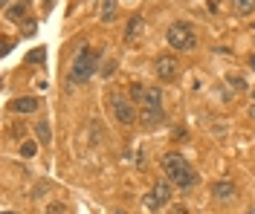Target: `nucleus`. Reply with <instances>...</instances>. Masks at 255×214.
<instances>
[{
	"instance_id": "obj_8",
	"label": "nucleus",
	"mask_w": 255,
	"mask_h": 214,
	"mask_svg": "<svg viewBox=\"0 0 255 214\" xmlns=\"http://www.w3.org/2000/svg\"><path fill=\"white\" fill-rule=\"evenodd\" d=\"M9 107H12L15 113H35V110L41 107V102H38L35 96H23V99H15Z\"/></svg>"
},
{
	"instance_id": "obj_23",
	"label": "nucleus",
	"mask_w": 255,
	"mask_h": 214,
	"mask_svg": "<svg viewBox=\"0 0 255 214\" xmlns=\"http://www.w3.org/2000/svg\"><path fill=\"white\" fill-rule=\"evenodd\" d=\"M209 3H212L209 9H212V12H218V0H209Z\"/></svg>"
},
{
	"instance_id": "obj_16",
	"label": "nucleus",
	"mask_w": 255,
	"mask_h": 214,
	"mask_svg": "<svg viewBox=\"0 0 255 214\" xmlns=\"http://www.w3.org/2000/svg\"><path fill=\"white\" fill-rule=\"evenodd\" d=\"M44 58H47V50H44V47H35L32 53L26 55V61H29V64H41Z\"/></svg>"
},
{
	"instance_id": "obj_9",
	"label": "nucleus",
	"mask_w": 255,
	"mask_h": 214,
	"mask_svg": "<svg viewBox=\"0 0 255 214\" xmlns=\"http://www.w3.org/2000/svg\"><path fill=\"white\" fill-rule=\"evenodd\" d=\"M142 107H145V110H163V93H160L157 87H148V93H145V99H142Z\"/></svg>"
},
{
	"instance_id": "obj_24",
	"label": "nucleus",
	"mask_w": 255,
	"mask_h": 214,
	"mask_svg": "<svg viewBox=\"0 0 255 214\" xmlns=\"http://www.w3.org/2000/svg\"><path fill=\"white\" fill-rule=\"evenodd\" d=\"M247 113H250V119H255V105H250V110H247Z\"/></svg>"
},
{
	"instance_id": "obj_22",
	"label": "nucleus",
	"mask_w": 255,
	"mask_h": 214,
	"mask_svg": "<svg viewBox=\"0 0 255 214\" xmlns=\"http://www.w3.org/2000/svg\"><path fill=\"white\" fill-rule=\"evenodd\" d=\"M26 35H35V20H26V29H23Z\"/></svg>"
},
{
	"instance_id": "obj_27",
	"label": "nucleus",
	"mask_w": 255,
	"mask_h": 214,
	"mask_svg": "<svg viewBox=\"0 0 255 214\" xmlns=\"http://www.w3.org/2000/svg\"><path fill=\"white\" fill-rule=\"evenodd\" d=\"M113 214H128V212H113Z\"/></svg>"
},
{
	"instance_id": "obj_19",
	"label": "nucleus",
	"mask_w": 255,
	"mask_h": 214,
	"mask_svg": "<svg viewBox=\"0 0 255 214\" xmlns=\"http://www.w3.org/2000/svg\"><path fill=\"white\" fill-rule=\"evenodd\" d=\"M113 72H116V61H108V64L102 67V75H105V78H110Z\"/></svg>"
},
{
	"instance_id": "obj_25",
	"label": "nucleus",
	"mask_w": 255,
	"mask_h": 214,
	"mask_svg": "<svg viewBox=\"0 0 255 214\" xmlns=\"http://www.w3.org/2000/svg\"><path fill=\"white\" fill-rule=\"evenodd\" d=\"M250 64H253V67H255V55H253V58H250Z\"/></svg>"
},
{
	"instance_id": "obj_10",
	"label": "nucleus",
	"mask_w": 255,
	"mask_h": 214,
	"mask_svg": "<svg viewBox=\"0 0 255 214\" xmlns=\"http://www.w3.org/2000/svg\"><path fill=\"white\" fill-rule=\"evenodd\" d=\"M139 119H142L148 127H154L157 122H163V110H145V107H142V110H139Z\"/></svg>"
},
{
	"instance_id": "obj_15",
	"label": "nucleus",
	"mask_w": 255,
	"mask_h": 214,
	"mask_svg": "<svg viewBox=\"0 0 255 214\" xmlns=\"http://www.w3.org/2000/svg\"><path fill=\"white\" fill-rule=\"evenodd\" d=\"M154 194L168 206V200H171V188H168V182H157V185H154Z\"/></svg>"
},
{
	"instance_id": "obj_20",
	"label": "nucleus",
	"mask_w": 255,
	"mask_h": 214,
	"mask_svg": "<svg viewBox=\"0 0 255 214\" xmlns=\"http://www.w3.org/2000/svg\"><path fill=\"white\" fill-rule=\"evenodd\" d=\"M47 214H64V206L61 203H53V206H47Z\"/></svg>"
},
{
	"instance_id": "obj_21",
	"label": "nucleus",
	"mask_w": 255,
	"mask_h": 214,
	"mask_svg": "<svg viewBox=\"0 0 255 214\" xmlns=\"http://www.w3.org/2000/svg\"><path fill=\"white\" fill-rule=\"evenodd\" d=\"M168 214H189V209H186V206H171Z\"/></svg>"
},
{
	"instance_id": "obj_2",
	"label": "nucleus",
	"mask_w": 255,
	"mask_h": 214,
	"mask_svg": "<svg viewBox=\"0 0 255 214\" xmlns=\"http://www.w3.org/2000/svg\"><path fill=\"white\" fill-rule=\"evenodd\" d=\"M99 58H102V53H96L90 47H81L73 58V64H70V81L73 84H87L99 72Z\"/></svg>"
},
{
	"instance_id": "obj_12",
	"label": "nucleus",
	"mask_w": 255,
	"mask_h": 214,
	"mask_svg": "<svg viewBox=\"0 0 255 214\" xmlns=\"http://www.w3.org/2000/svg\"><path fill=\"white\" fill-rule=\"evenodd\" d=\"M142 206H145L148 212H160V209H163L165 203H163V200H160V197H157V194L151 191V194H145V197H142Z\"/></svg>"
},
{
	"instance_id": "obj_13",
	"label": "nucleus",
	"mask_w": 255,
	"mask_h": 214,
	"mask_svg": "<svg viewBox=\"0 0 255 214\" xmlns=\"http://www.w3.org/2000/svg\"><path fill=\"white\" fill-rule=\"evenodd\" d=\"M232 9H235V15H250L255 9V0H232Z\"/></svg>"
},
{
	"instance_id": "obj_18",
	"label": "nucleus",
	"mask_w": 255,
	"mask_h": 214,
	"mask_svg": "<svg viewBox=\"0 0 255 214\" xmlns=\"http://www.w3.org/2000/svg\"><path fill=\"white\" fill-rule=\"evenodd\" d=\"M145 93H148V87H142V84H130V96L142 105V99H145Z\"/></svg>"
},
{
	"instance_id": "obj_26",
	"label": "nucleus",
	"mask_w": 255,
	"mask_h": 214,
	"mask_svg": "<svg viewBox=\"0 0 255 214\" xmlns=\"http://www.w3.org/2000/svg\"><path fill=\"white\" fill-rule=\"evenodd\" d=\"M247 214H255V209H250V212H247Z\"/></svg>"
},
{
	"instance_id": "obj_28",
	"label": "nucleus",
	"mask_w": 255,
	"mask_h": 214,
	"mask_svg": "<svg viewBox=\"0 0 255 214\" xmlns=\"http://www.w3.org/2000/svg\"><path fill=\"white\" fill-rule=\"evenodd\" d=\"M3 214H12V212H3Z\"/></svg>"
},
{
	"instance_id": "obj_7",
	"label": "nucleus",
	"mask_w": 255,
	"mask_h": 214,
	"mask_svg": "<svg viewBox=\"0 0 255 214\" xmlns=\"http://www.w3.org/2000/svg\"><path fill=\"white\" fill-rule=\"evenodd\" d=\"M142 29H145V20H142L139 15H133V18L128 20V26H125V41L128 44H133V41L142 35Z\"/></svg>"
},
{
	"instance_id": "obj_1",
	"label": "nucleus",
	"mask_w": 255,
	"mask_h": 214,
	"mask_svg": "<svg viewBox=\"0 0 255 214\" xmlns=\"http://www.w3.org/2000/svg\"><path fill=\"white\" fill-rule=\"evenodd\" d=\"M163 168H165V177L168 182L177 188V191H191L197 185V174L189 162L183 160V154H165L163 157Z\"/></svg>"
},
{
	"instance_id": "obj_6",
	"label": "nucleus",
	"mask_w": 255,
	"mask_h": 214,
	"mask_svg": "<svg viewBox=\"0 0 255 214\" xmlns=\"http://www.w3.org/2000/svg\"><path fill=\"white\" fill-rule=\"evenodd\" d=\"M157 75H160L163 81H171V78L177 75V61H174L171 55H163V58L157 61Z\"/></svg>"
},
{
	"instance_id": "obj_4",
	"label": "nucleus",
	"mask_w": 255,
	"mask_h": 214,
	"mask_svg": "<svg viewBox=\"0 0 255 214\" xmlns=\"http://www.w3.org/2000/svg\"><path fill=\"white\" fill-rule=\"evenodd\" d=\"M110 110H113L116 122H122V125H133V119H136V110L125 96H110Z\"/></svg>"
},
{
	"instance_id": "obj_17",
	"label": "nucleus",
	"mask_w": 255,
	"mask_h": 214,
	"mask_svg": "<svg viewBox=\"0 0 255 214\" xmlns=\"http://www.w3.org/2000/svg\"><path fill=\"white\" fill-rule=\"evenodd\" d=\"M35 154H38V142H23V145H20V157L29 160V157H35Z\"/></svg>"
},
{
	"instance_id": "obj_5",
	"label": "nucleus",
	"mask_w": 255,
	"mask_h": 214,
	"mask_svg": "<svg viewBox=\"0 0 255 214\" xmlns=\"http://www.w3.org/2000/svg\"><path fill=\"white\" fill-rule=\"evenodd\" d=\"M212 197H215L218 203H232V200H235V185L226 182V179H220V182L212 185Z\"/></svg>"
},
{
	"instance_id": "obj_14",
	"label": "nucleus",
	"mask_w": 255,
	"mask_h": 214,
	"mask_svg": "<svg viewBox=\"0 0 255 214\" xmlns=\"http://www.w3.org/2000/svg\"><path fill=\"white\" fill-rule=\"evenodd\" d=\"M35 133H38V139H41L44 145H50L53 133H50V125H47V122H38V125H35Z\"/></svg>"
},
{
	"instance_id": "obj_3",
	"label": "nucleus",
	"mask_w": 255,
	"mask_h": 214,
	"mask_svg": "<svg viewBox=\"0 0 255 214\" xmlns=\"http://www.w3.org/2000/svg\"><path fill=\"white\" fill-rule=\"evenodd\" d=\"M168 44H171V50H177V53H191V50L197 47V38H194L189 23H171V26H168Z\"/></svg>"
},
{
	"instance_id": "obj_11",
	"label": "nucleus",
	"mask_w": 255,
	"mask_h": 214,
	"mask_svg": "<svg viewBox=\"0 0 255 214\" xmlns=\"http://www.w3.org/2000/svg\"><path fill=\"white\" fill-rule=\"evenodd\" d=\"M105 23H110L116 18V0H102V15H99Z\"/></svg>"
}]
</instances>
